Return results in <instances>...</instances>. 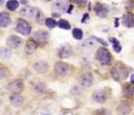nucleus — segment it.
I'll use <instances>...</instances> for the list:
<instances>
[{"label":"nucleus","mask_w":134,"mask_h":115,"mask_svg":"<svg viewBox=\"0 0 134 115\" xmlns=\"http://www.w3.org/2000/svg\"><path fill=\"white\" fill-rule=\"evenodd\" d=\"M110 75L114 80L121 81L127 79L129 76V72L124 65L121 64H117L111 68Z\"/></svg>","instance_id":"obj_1"},{"label":"nucleus","mask_w":134,"mask_h":115,"mask_svg":"<svg viewBox=\"0 0 134 115\" xmlns=\"http://www.w3.org/2000/svg\"><path fill=\"white\" fill-rule=\"evenodd\" d=\"M96 59L99 62L101 65L107 66L110 64L111 55L107 48L101 47L97 50L96 53Z\"/></svg>","instance_id":"obj_2"},{"label":"nucleus","mask_w":134,"mask_h":115,"mask_svg":"<svg viewBox=\"0 0 134 115\" xmlns=\"http://www.w3.org/2000/svg\"><path fill=\"white\" fill-rule=\"evenodd\" d=\"M15 29L18 33H21V35L28 36L32 32V26L26 20L23 18H19L17 22Z\"/></svg>","instance_id":"obj_3"},{"label":"nucleus","mask_w":134,"mask_h":115,"mask_svg":"<svg viewBox=\"0 0 134 115\" xmlns=\"http://www.w3.org/2000/svg\"><path fill=\"white\" fill-rule=\"evenodd\" d=\"M25 88L24 82L21 79H16L7 85V89L13 94H20Z\"/></svg>","instance_id":"obj_4"},{"label":"nucleus","mask_w":134,"mask_h":115,"mask_svg":"<svg viewBox=\"0 0 134 115\" xmlns=\"http://www.w3.org/2000/svg\"><path fill=\"white\" fill-rule=\"evenodd\" d=\"M54 69V72L56 75H58L59 76H65L69 73L70 66L68 64H66L65 62L58 61V62L55 63Z\"/></svg>","instance_id":"obj_5"},{"label":"nucleus","mask_w":134,"mask_h":115,"mask_svg":"<svg viewBox=\"0 0 134 115\" xmlns=\"http://www.w3.org/2000/svg\"><path fill=\"white\" fill-rule=\"evenodd\" d=\"M94 76L90 72H85L79 78V83L83 87H89L93 84Z\"/></svg>","instance_id":"obj_6"},{"label":"nucleus","mask_w":134,"mask_h":115,"mask_svg":"<svg viewBox=\"0 0 134 115\" xmlns=\"http://www.w3.org/2000/svg\"><path fill=\"white\" fill-rule=\"evenodd\" d=\"M73 54V48L68 44L65 43L60 46L58 48V56L61 59H68Z\"/></svg>","instance_id":"obj_7"},{"label":"nucleus","mask_w":134,"mask_h":115,"mask_svg":"<svg viewBox=\"0 0 134 115\" xmlns=\"http://www.w3.org/2000/svg\"><path fill=\"white\" fill-rule=\"evenodd\" d=\"M7 44L10 48L17 49L23 44V40L17 35H10L7 38Z\"/></svg>","instance_id":"obj_8"},{"label":"nucleus","mask_w":134,"mask_h":115,"mask_svg":"<svg viewBox=\"0 0 134 115\" xmlns=\"http://www.w3.org/2000/svg\"><path fill=\"white\" fill-rule=\"evenodd\" d=\"M38 11H39L36 7H33L31 6H26L21 9L19 14L21 16L26 18H36Z\"/></svg>","instance_id":"obj_9"},{"label":"nucleus","mask_w":134,"mask_h":115,"mask_svg":"<svg viewBox=\"0 0 134 115\" xmlns=\"http://www.w3.org/2000/svg\"><path fill=\"white\" fill-rule=\"evenodd\" d=\"M132 110V106L129 102H121L116 109V113L118 115H129Z\"/></svg>","instance_id":"obj_10"},{"label":"nucleus","mask_w":134,"mask_h":115,"mask_svg":"<svg viewBox=\"0 0 134 115\" xmlns=\"http://www.w3.org/2000/svg\"><path fill=\"white\" fill-rule=\"evenodd\" d=\"M107 94L106 91L103 89L96 90L92 93V99L96 103L103 104L107 101Z\"/></svg>","instance_id":"obj_11"},{"label":"nucleus","mask_w":134,"mask_h":115,"mask_svg":"<svg viewBox=\"0 0 134 115\" xmlns=\"http://www.w3.org/2000/svg\"><path fill=\"white\" fill-rule=\"evenodd\" d=\"M33 68L39 74H45L49 69V65L44 61H38L33 64Z\"/></svg>","instance_id":"obj_12"},{"label":"nucleus","mask_w":134,"mask_h":115,"mask_svg":"<svg viewBox=\"0 0 134 115\" xmlns=\"http://www.w3.org/2000/svg\"><path fill=\"white\" fill-rule=\"evenodd\" d=\"M38 47H39V44L36 41H35L33 39H29L27 41V42L25 44V51L26 54L32 55L36 51Z\"/></svg>","instance_id":"obj_13"},{"label":"nucleus","mask_w":134,"mask_h":115,"mask_svg":"<svg viewBox=\"0 0 134 115\" xmlns=\"http://www.w3.org/2000/svg\"><path fill=\"white\" fill-rule=\"evenodd\" d=\"M121 24L127 28L134 27V14L132 13H126L123 15Z\"/></svg>","instance_id":"obj_14"},{"label":"nucleus","mask_w":134,"mask_h":115,"mask_svg":"<svg viewBox=\"0 0 134 115\" xmlns=\"http://www.w3.org/2000/svg\"><path fill=\"white\" fill-rule=\"evenodd\" d=\"M11 22V17L7 12H0V28H7Z\"/></svg>","instance_id":"obj_15"},{"label":"nucleus","mask_w":134,"mask_h":115,"mask_svg":"<svg viewBox=\"0 0 134 115\" xmlns=\"http://www.w3.org/2000/svg\"><path fill=\"white\" fill-rule=\"evenodd\" d=\"M34 37H36L37 42L46 43L49 38V33L45 30H37L34 33Z\"/></svg>","instance_id":"obj_16"},{"label":"nucleus","mask_w":134,"mask_h":115,"mask_svg":"<svg viewBox=\"0 0 134 115\" xmlns=\"http://www.w3.org/2000/svg\"><path fill=\"white\" fill-rule=\"evenodd\" d=\"M67 6L66 0H56L51 5V9L54 11H63Z\"/></svg>","instance_id":"obj_17"},{"label":"nucleus","mask_w":134,"mask_h":115,"mask_svg":"<svg viewBox=\"0 0 134 115\" xmlns=\"http://www.w3.org/2000/svg\"><path fill=\"white\" fill-rule=\"evenodd\" d=\"M10 102L14 107H21L24 104V98L20 94H13L10 98Z\"/></svg>","instance_id":"obj_18"},{"label":"nucleus","mask_w":134,"mask_h":115,"mask_svg":"<svg viewBox=\"0 0 134 115\" xmlns=\"http://www.w3.org/2000/svg\"><path fill=\"white\" fill-rule=\"evenodd\" d=\"M13 55V52L11 48L7 47H1L0 48V59L2 60H9L11 58Z\"/></svg>","instance_id":"obj_19"},{"label":"nucleus","mask_w":134,"mask_h":115,"mask_svg":"<svg viewBox=\"0 0 134 115\" xmlns=\"http://www.w3.org/2000/svg\"><path fill=\"white\" fill-rule=\"evenodd\" d=\"M95 11L96 12L97 15L101 17V18H104L107 16V12H108V8L101 3H96V7H95Z\"/></svg>","instance_id":"obj_20"},{"label":"nucleus","mask_w":134,"mask_h":115,"mask_svg":"<svg viewBox=\"0 0 134 115\" xmlns=\"http://www.w3.org/2000/svg\"><path fill=\"white\" fill-rule=\"evenodd\" d=\"M123 93L128 97H134V86L129 83H126L122 87Z\"/></svg>","instance_id":"obj_21"},{"label":"nucleus","mask_w":134,"mask_h":115,"mask_svg":"<svg viewBox=\"0 0 134 115\" xmlns=\"http://www.w3.org/2000/svg\"><path fill=\"white\" fill-rule=\"evenodd\" d=\"M20 6V3L18 0H8L6 3L7 8L10 11H16Z\"/></svg>","instance_id":"obj_22"},{"label":"nucleus","mask_w":134,"mask_h":115,"mask_svg":"<svg viewBox=\"0 0 134 115\" xmlns=\"http://www.w3.org/2000/svg\"><path fill=\"white\" fill-rule=\"evenodd\" d=\"M58 26L61 29H66V30L70 29V28H71V25L70 24V22L65 19H60L58 22Z\"/></svg>","instance_id":"obj_23"},{"label":"nucleus","mask_w":134,"mask_h":115,"mask_svg":"<svg viewBox=\"0 0 134 115\" xmlns=\"http://www.w3.org/2000/svg\"><path fill=\"white\" fill-rule=\"evenodd\" d=\"M110 41L112 42L113 44V48L114 50L117 52V53H119L121 51V46L120 44V42L114 37H110Z\"/></svg>","instance_id":"obj_24"},{"label":"nucleus","mask_w":134,"mask_h":115,"mask_svg":"<svg viewBox=\"0 0 134 115\" xmlns=\"http://www.w3.org/2000/svg\"><path fill=\"white\" fill-rule=\"evenodd\" d=\"M72 34H73V37L76 40H81L83 38V31L81 29H78V28L74 29Z\"/></svg>","instance_id":"obj_25"},{"label":"nucleus","mask_w":134,"mask_h":115,"mask_svg":"<svg viewBox=\"0 0 134 115\" xmlns=\"http://www.w3.org/2000/svg\"><path fill=\"white\" fill-rule=\"evenodd\" d=\"M45 25L47 27H48L50 29H53L58 25V23L56 22V21L54 19H53L51 18H47L45 20Z\"/></svg>","instance_id":"obj_26"},{"label":"nucleus","mask_w":134,"mask_h":115,"mask_svg":"<svg viewBox=\"0 0 134 115\" xmlns=\"http://www.w3.org/2000/svg\"><path fill=\"white\" fill-rule=\"evenodd\" d=\"M94 115H111V113L109 109L106 108H101L94 112Z\"/></svg>","instance_id":"obj_27"},{"label":"nucleus","mask_w":134,"mask_h":115,"mask_svg":"<svg viewBox=\"0 0 134 115\" xmlns=\"http://www.w3.org/2000/svg\"><path fill=\"white\" fill-rule=\"evenodd\" d=\"M45 20H46V19H44L43 14L41 11H39L38 13H37V14H36V22L39 23V24H43V22H45Z\"/></svg>","instance_id":"obj_28"},{"label":"nucleus","mask_w":134,"mask_h":115,"mask_svg":"<svg viewBox=\"0 0 134 115\" xmlns=\"http://www.w3.org/2000/svg\"><path fill=\"white\" fill-rule=\"evenodd\" d=\"M8 75V71L7 69V68L0 66V80L5 79Z\"/></svg>","instance_id":"obj_29"},{"label":"nucleus","mask_w":134,"mask_h":115,"mask_svg":"<svg viewBox=\"0 0 134 115\" xmlns=\"http://www.w3.org/2000/svg\"><path fill=\"white\" fill-rule=\"evenodd\" d=\"M36 89L39 91V92H43L44 90H45V85L42 83H40L36 87Z\"/></svg>","instance_id":"obj_30"},{"label":"nucleus","mask_w":134,"mask_h":115,"mask_svg":"<svg viewBox=\"0 0 134 115\" xmlns=\"http://www.w3.org/2000/svg\"><path fill=\"white\" fill-rule=\"evenodd\" d=\"M72 1L81 6H85L87 3V0H72Z\"/></svg>","instance_id":"obj_31"},{"label":"nucleus","mask_w":134,"mask_h":115,"mask_svg":"<svg viewBox=\"0 0 134 115\" xmlns=\"http://www.w3.org/2000/svg\"><path fill=\"white\" fill-rule=\"evenodd\" d=\"M88 14H85L84 15V17L82 18L81 22H82V23H83V22H85L86 19H88Z\"/></svg>","instance_id":"obj_32"},{"label":"nucleus","mask_w":134,"mask_h":115,"mask_svg":"<svg viewBox=\"0 0 134 115\" xmlns=\"http://www.w3.org/2000/svg\"><path fill=\"white\" fill-rule=\"evenodd\" d=\"M130 79H131V82L134 84V74H132V76H131V78H130Z\"/></svg>","instance_id":"obj_33"},{"label":"nucleus","mask_w":134,"mask_h":115,"mask_svg":"<svg viewBox=\"0 0 134 115\" xmlns=\"http://www.w3.org/2000/svg\"><path fill=\"white\" fill-rule=\"evenodd\" d=\"M21 3L24 5L27 4V0H21Z\"/></svg>","instance_id":"obj_34"},{"label":"nucleus","mask_w":134,"mask_h":115,"mask_svg":"<svg viewBox=\"0 0 134 115\" xmlns=\"http://www.w3.org/2000/svg\"><path fill=\"white\" fill-rule=\"evenodd\" d=\"M4 3V0H0V7H1Z\"/></svg>","instance_id":"obj_35"},{"label":"nucleus","mask_w":134,"mask_h":115,"mask_svg":"<svg viewBox=\"0 0 134 115\" xmlns=\"http://www.w3.org/2000/svg\"><path fill=\"white\" fill-rule=\"evenodd\" d=\"M46 1H51V0H46Z\"/></svg>","instance_id":"obj_36"},{"label":"nucleus","mask_w":134,"mask_h":115,"mask_svg":"<svg viewBox=\"0 0 134 115\" xmlns=\"http://www.w3.org/2000/svg\"><path fill=\"white\" fill-rule=\"evenodd\" d=\"M46 115H50V114H46Z\"/></svg>","instance_id":"obj_37"}]
</instances>
